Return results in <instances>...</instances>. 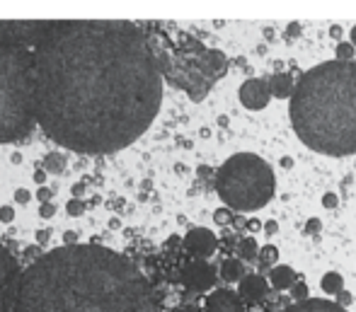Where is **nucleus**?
<instances>
[{"instance_id": "f257e3e1", "label": "nucleus", "mask_w": 356, "mask_h": 312, "mask_svg": "<svg viewBox=\"0 0 356 312\" xmlns=\"http://www.w3.org/2000/svg\"><path fill=\"white\" fill-rule=\"evenodd\" d=\"M32 56L37 124L73 153L124 150L158 117L163 78L136 22L54 19Z\"/></svg>"}, {"instance_id": "f03ea898", "label": "nucleus", "mask_w": 356, "mask_h": 312, "mask_svg": "<svg viewBox=\"0 0 356 312\" xmlns=\"http://www.w3.org/2000/svg\"><path fill=\"white\" fill-rule=\"evenodd\" d=\"M15 312H163V305L124 254L99 245H66L19 274Z\"/></svg>"}, {"instance_id": "7ed1b4c3", "label": "nucleus", "mask_w": 356, "mask_h": 312, "mask_svg": "<svg viewBox=\"0 0 356 312\" xmlns=\"http://www.w3.org/2000/svg\"><path fill=\"white\" fill-rule=\"evenodd\" d=\"M289 117L298 140L330 158L356 155V61H327L296 80Z\"/></svg>"}, {"instance_id": "20e7f679", "label": "nucleus", "mask_w": 356, "mask_h": 312, "mask_svg": "<svg viewBox=\"0 0 356 312\" xmlns=\"http://www.w3.org/2000/svg\"><path fill=\"white\" fill-rule=\"evenodd\" d=\"M158 65L163 83L187 92L192 102H204L213 85L228 73L230 58L218 49L207 47L194 34L172 24H138Z\"/></svg>"}, {"instance_id": "39448f33", "label": "nucleus", "mask_w": 356, "mask_h": 312, "mask_svg": "<svg viewBox=\"0 0 356 312\" xmlns=\"http://www.w3.org/2000/svg\"><path fill=\"white\" fill-rule=\"evenodd\" d=\"M37 126L32 49L0 44V143L24 140Z\"/></svg>"}, {"instance_id": "423d86ee", "label": "nucleus", "mask_w": 356, "mask_h": 312, "mask_svg": "<svg viewBox=\"0 0 356 312\" xmlns=\"http://www.w3.org/2000/svg\"><path fill=\"white\" fill-rule=\"evenodd\" d=\"M213 189L233 213H252L274 199L272 165L254 153H235L213 172Z\"/></svg>"}, {"instance_id": "0eeeda50", "label": "nucleus", "mask_w": 356, "mask_h": 312, "mask_svg": "<svg viewBox=\"0 0 356 312\" xmlns=\"http://www.w3.org/2000/svg\"><path fill=\"white\" fill-rule=\"evenodd\" d=\"M54 19H29V22H0V44L8 47H22V49H34L42 42L44 34L51 29Z\"/></svg>"}, {"instance_id": "6e6552de", "label": "nucleus", "mask_w": 356, "mask_h": 312, "mask_svg": "<svg viewBox=\"0 0 356 312\" xmlns=\"http://www.w3.org/2000/svg\"><path fill=\"white\" fill-rule=\"evenodd\" d=\"M19 264L8 249L0 245V312H15L19 286Z\"/></svg>"}, {"instance_id": "1a4fd4ad", "label": "nucleus", "mask_w": 356, "mask_h": 312, "mask_svg": "<svg viewBox=\"0 0 356 312\" xmlns=\"http://www.w3.org/2000/svg\"><path fill=\"white\" fill-rule=\"evenodd\" d=\"M179 279L194 293H207V290H211L218 284V271L207 259H192L187 266H182Z\"/></svg>"}, {"instance_id": "9d476101", "label": "nucleus", "mask_w": 356, "mask_h": 312, "mask_svg": "<svg viewBox=\"0 0 356 312\" xmlns=\"http://www.w3.org/2000/svg\"><path fill=\"white\" fill-rule=\"evenodd\" d=\"M240 104L250 112H262L269 102H272V95H269L267 78H250L240 85L238 90Z\"/></svg>"}, {"instance_id": "9b49d317", "label": "nucleus", "mask_w": 356, "mask_h": 312, "mask_svg": "<svg viewBox=\"0 0 356 312\" xmlns=\"http://www.w3.org/2000/svg\"><path fill=\"white\" fill-rule=\"evenodd\" d=\"M184 249L194 256V259H209L218 249V235L209 228H192L184 235Z\"/></svg>"}, {"instance_id": "f8f14e48", "label": "nucleus", "mask_w": 356, "mask_h": 312, "mask_svg": "<svg viewBox=\"0 0 356 312\" xmlns=\"http://www.w3.org/2000/svg\"><path fill=\"white\" fill-rule=\"evenodd\" d=\"M204 312H248V305L230 288H213L204 298Z\"/></svg>"}, {"instance_id": "ddd939ff", "label": "nucleus", "mask_w": 356, "mask_h": 312, "mask_svg": "<svg viewBox=\"0 0 356 312\" xmlns=\"http://www.w3.org/2000/svg\"><path fill=\"white\" fill-rule=\"evenodd\" d=\"M235 293L240 295V300H243L248 308H254V305L269 293V281L264 279L262 274H245L243 279L238 281V290H235Z\"/></svg>"}, {"instance_id": "4468645a", "label": "nucleus", "mask_w": 356, "mask_h": 312, "mask_svg": "<svg viewBox=\"0 0 356 312\" xmlns=\"http://www.w3.org/2000/svg\"><path fill=\"white\" fill-rule=\"evenodd\" d=\"M264 279L269 281V288L272 290H289L300 279V274H296V269H291L286 264H274Z\"/></svg>"}, {"instance_id": "2eb2a0df", "label": "nucleus", "mask_w": 356, "mask_h": 312, "mask_svg": "<svg viewBox=\"0 0 356 312\" xmlns=\"http://www.w3.org/2000/svg\"><path fill=\"white\" fill-rule=\"evenodd\" d=\"M267 85H269V95H272V99H291L293 88H296V80L284 70V73H272V75H269Z\"/></svg>"}, {"instance_id": "dca6fc26", "label": "nucleus", "mask_w": 356, "mask_h": 312, "mask_svg": "<svg viewBox=\"0 0 356 312\" xmlns=\"http://www.w3.org/2000/svg\"><path fill=\"white\" fill-rule=\"evenodd\" d=\"M284 312H347V308H339L337 303L325 298H305L300 303H291Z\"/></svg>"}, {"instance_id": "f3484780", "label": "nucleus", "mask_w": 356, "mask_h": 312, "mask_svg": "<svg viewBox=\"0 0 356 312\" xmlns=\"http://www.w3.org/2000/svg\"><path fill=\"white\" fill-rule=\"evenodd\" d=\"M245 274H248V271H245V261H240L238 256H225V259L220 261L218 279L225 281V284H238Z\"/></svg>"}, {"instance_id": "a211bd4d", "label": "nucleus", "mask_w": 356, "mask_h": 312, "mask_svg": "<svg viewBox=\"0 0 356 312\" xmlns=\"http://www.w3.org/2000/svg\"><path fill=\"white\" fill-rule=\"evenodd\" d=\"M293 303L291 300V295H284L282 290H272L269 288V293L264 295L262 300H259V308H262V312H284L289 305Z\"/></svg>"}, {"instance_id": "6ab92c4d", "label": "nucleus", "mask_w": 356, "mask_h": 312, "mask_svg": "<svg viewBox=\"0 0 356 312\" xmlns=\"http://www.w3.org/2000/svg\"><path fill=\"white\" fill-rule=\"evenodd\" d=\"M274 264H279V247L277 245H264V247H259V252H257V271L259 274L267 276Z\"/></svg>"}, {"instance_id": "aec40b11", "label": "nucleus", "mask_w": 356, "mask_h": 312, "mask_svg": "<svg viewBox=\"0 0 356 312\" xmlns=\"http://www.w3.org/2000/svg\"><path fill=\"white\" fill-rule=\"evenodd\" d=\"M257 252H259V243L252 238V235H248V238H240L238 240L235 254H238L240 261H248V264H252V261H257Z\"/></svg>"}, {"instance_id": "412c9836", "label": "nucleus", "mask_w": 356, "mask_h": 312, "mask_svg": "<svg viewBox=\"0 0 356 312\" xmlns=\"http://www.w3.org/2000/svg\"><path fill=\"white\" fill-rule=\"evenodd\" d=\"M320 288H323V293H327V295L339 293V290L344 288V276L337 274V271H327V274L320 279Z\"/></svg>"}, {"instance_id": "4be33fe9", "label": "nucleus", "mask_w": 356, "mask_h": 312, "mask_svg": "<svg viewBox=\"0 0 356 312\" xmlns=\"http://www.w3.org/2000/svg\"><path fill=\"white\" fill-rule=\"evenodd\" d=\"M238 240H240L238 233H233L230 228H225L223 235L218 238V247L223 249V254H233L235 247H238Z\"/></svg>"}, {"instance_id": "5701e85b", "label": "nucleus", "mask_w": 356, "mask_h": 312, "mask_svg": "<svg viewBox=\"0 0 356 312\" xmlns=\"http://www.w3.org/2000/svg\"><path fill=\"white\" fill-rule=\"evenodd\" d=\"M354 56H356V49L349 42H339L337 47H334V61H339V63H352Z\"/></svg>"}, {"instance_id": "b1692460", "label": "nucleus", "mask_w": 356, "mask_h": 312, "mask_svg": "<svg viewBox=\"0 0 356 312\" xmlns=\"http://www.w3.org/2000/svg\"><path fill=\"white\" fill-rule=\"evenodd\" d=\"M289 293H291V300H293V303H300V300L310 298V295H308V293H310V288H308V284H305L303 276H300V279L296 281L293 286H291Z\"/></svg>"}, {"instance_id": "393cba45", "label": "nucleus", "mask_w": 356, "mask_h": 312, "mask_svg": "<svg viewBox=\"0 0 356 312\" xmlns=\"http://www.w3.org/2000/svg\"><path fill=\"white\" fill-rule=\"evenodd\" d=\"M233 211L230 208H218V211H213V220H216V225H220V228H230V223H233Z\"/></svg>"}, {"instance_id": "a878e982", "label": "nucleus", "mask_w": 356, "mask_h": 312, "mask_svg": "<svg viewBox=\"0 0 356 312\" xmlns=\"http://www.w3.org/2000/svg\"><path fill=\"white\" fill-rule=\"evenodd\" d=\"M334 298H337V300H334V303H337L339 308H349V305L354 303V295L349 293L347 288H342V290H339V293H334Z\"/></svg>"}, {"instance_id": "bb28decb", "label": "nucleus", "mask_w": 356, "mask_h": 312, "mask_svg": "<svg viewBox=\"0 0 356 312\" xmlns=\"http://www.w3.org/2000/svg\"><path fill=\"white\" fill-rule=\"evenodd\" d=\"M337 206H339V196L334 194V191H327V194H323V208L332 211V208H337Z\"/></svg>"}, {"instance_id": "cd10ccee", "label": "nucleus", "mask_w": 356, "mask_h": 312, "mask_svg": "<svg viewBox=\"0 0 356 312\" xmlns=\"http://www.w3.org/2000/svg\"><path fill=\"white\" fill-rule=\"evenodd\" d=\"M320 230H323V223H320V218H310L308 223H305V235H320Z\"/></svg>"}, {"instance_id": "c85d7f7f", "label": "nucleus", "mask_w": 356, "mask_h": 312, "mask_svg": "<svg viewBox=\"0 0 356 312\" xmlns=\"http://www.w3.org/2000/svg\"><path fill=\"white\" fill-rule=\"evenodd\" d=\"M245 223H248V220H245V215H238V213H235V215H233V223H230V228H233L238 235H243Z\"/></svg>"}, {"instance_id": "c756f323", "label": "nucleus", "mask_w": 356, "mask_h": 312, "mask_svg": "<svg viewBox=\"0 0 356 312\" xmlns=\"http://www.w3.org/2000/svg\"><path fill=\"white\" fill-rule=\"evenodd\" d=\"M262 230H264V235H267V238H272V235L279 233V223H277V220H267V223L262 225Z\"/></svg>"}, {"instance_id": "7c9ffc66", "label": "nucleus", "mask_w": 356, "mask_h": 312, "mask_svg": "<svg viewBox=\"0 0 356 312\" xmlns=\"http://www.w3.org/2000/svg\"><path fill=\"white\" fill-rule=\"evenodd\" d=\"M300 32H303V27H300L298 22H291L289 27H286V37H291V39H293V37H300Z\"/></svg>"}, {"instance_id": "2f4dec72", "label": "nucleus", "mask_w": 356, "mask_h": 312, "mask_svg": "<svg viewBox=\"0 0 356 312\" xmlns=\"http://www.w3.org/2000/svg\"><path fill=\"white\" fill-rule=\"evenodd\" d=\"M330 37H332V39H337V42H342V37H344V29H342V24H332V27H330Z\"/></svg>"}, {"instance_id": "473e14b6", "label": "nucleus", "mask_w": 356, "mask_h": 312, "mask_svg": "<svg viewBox=\"0 0 356 312\" xmlns=\"http://www.w3.org/2000/svg\"><path fill=\"white\" fill-rule=\"evenodd\" d=\"M245 230H250V233H259V230H262V223H259L257 218H250L248 223H245Z\"/></svg>"}, {"instance_id": "72a5a7b5", "label": "nucleus", "mask_w": 356, "mask_h": 312, "mask_svg": "<svg viewBox=\"0 0 356 312\" xmlns=\"http://www.w3.org/2000/svg\"><path fill=\"white\" fill-rule=\"evenodd\" d=\"M172 312H204L199 305H179V308H175Z\"/></svg>"}, {"instance_id": "f704fd0d", "label": "nucleus", "mask_w": 356, "mask_h": 312, "mask_svg": "<svg viewBox=\"0 0 356 312\" xmlns=\"http://www.w3.org/2000/svg\"><path fill=\"white\" fill-rule=\"evenodd\" d=\"M289 75H291V78H293V80H298L300 75H303V70H300V68H298V65H296V63H291V70H289Z\"/></svg>"}, {"instance_id": "c9c22d12", "label": "nucleus", "mask_w": 356, "mask_h": 312, "mask_svg": "<svg viewBox=\"0 0 356 312\" xmlns=\"http://www.w3.org/2000/svg\"><path fill=\"white\" fill-rule=\"evenodd\" d=\"M349 44H352V47L356 49V24L352 27V32H349Z\"/></svg>"}, {"instance_id": "e433bc0d", "label": "nucleus", "mask_w": 356, "mask_h": 312, "mask_svg": "<svg viewBox=\"0 0 356 312\" xmlns=\"http://www.w3.org/2000/svg\"><path fill=\"white\" fill-rule=\"evenodd\" d=\"M282 167L291 170V167H293V160H291V158H282Z\"/></svg>"}]
</instances>
